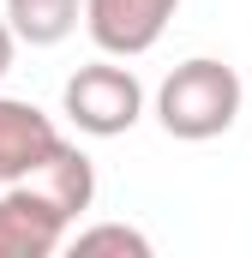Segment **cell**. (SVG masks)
<instances>
[{
	"instance_id": "6da1fadb",
	"label": "cell",
	"mask_w": 252,
	"mask_h": 258,
	"mask_svg": "<svg viewBox=\"0 0 252 258\" xmlns=\"http://www.w3.org/2000/svg\"><path fill=\"white\" fill-rule=\"evenodd\" d=\"M240 102H246L240 72L228 60H216V54H192V60H180L156 84V120H162L168 138H180V144L222 138V132L240 120Z\"/></svg>"
},
{
	"instance_id": "7a4b0ae2",
	"label": "cell",
	"mask_w": 252,
	"mask_h": 258,
	"mask_svg": "<svg viewBox=\"0 0 252 258\" xmlns=\"http://www.w3.org/2000/svg\"><path fill=\"white\" fill-rule=\"evenodd\" d=\"M60 114L84 132V138H120V132H132L138 114H144V84H138L132 66H120L114 54H102V60L78 66V72L66 78Z\"/></svg>"
},
{
	"instance_id": "3957f363",
	"label": "cell",
	"mask_w": 252,
	"mask_h": 258,
	"mask_svg": "<svg viewBox=\"0 0 252 258\" xmlns=\"http://www.w3.org/2000/svg\"><path fill=\"white\" fill-rule=\"evenodd\" d=\"M78 216L36 180L0 186V258H48L66 246V228Z\"/></svg>"
},
{
	"instance_id": "277c9868",
	"label": "cell",
	"mask_w": 252,
	"mask_h": 258,
	"mask_svg": "<svg viewBox=\"0 0 252 258\" xmlns=\"http://www.w3.org/2000/svg\"><path fill=\"white\" fill-rule=\"evenodd\" d=\"M174 12H180V0H84V30L102 54L138 60L162 42Z\"/></svg>"
},
{
	"instance_id": "5b68a950",
	"label": "cell",
	"mask_w": 252,
	"mask_h": 258,
	"mask_svg": "<svg viewBox=\"0 0 252 258\" xmlns=\"http://www.w3.org/2000/svg\"><path fill=\"white\" fill-rule=\"evenodd\" d=\"M54 144H60V126H54L36 102L0 96V186L36 174V168L54 156Z\"/></svg>"
},
{
	"instance_id": "8992f818",
	"label": "cell",
	"mask_w": 252,
	"mask_h": 258,
	"mask_svg": "<svg viewBox=\"0 0 252 258\" xmlns=\"http://www.w3.org/2000/svg\"><path fill=\"white\" fill-rule=\"evenodd\" d=\"M0 18L12 24L18 42H30V48H54V42H66V36L78 30L84 0H6Z\"/></svg>"
},
{
	"instance_id": "52a82bcc",
	"label": "cell",
	"mask_w": 252,
	"mask_h": 258,
	"mask_svg": "<svg viewBox=\"0 0 252 258\" xmlns=\"http://www.w3.org/2000/svg\"><path fill=\"white\" fill-rule=\"evenodd\" d=\"M72 252H120V258H150V234L132 222H90V228H66Z\"/></svg>"
},
{
	"instance_id": "ba28073f",
	"label": "cell",
	"mask_w": 252,
	"mask_h": 258,
	"mask_svg": "<svg viewBox=\"0 0 252 258\" xmlns=\"http://www.w3.org/2000/svg\"><path fill=\"white\" fill-rule=\"evenodd\" d=\"M12 54H18V36H12V24L0 18V78L12 72Z\"/></svg>"
}]
</instances>
